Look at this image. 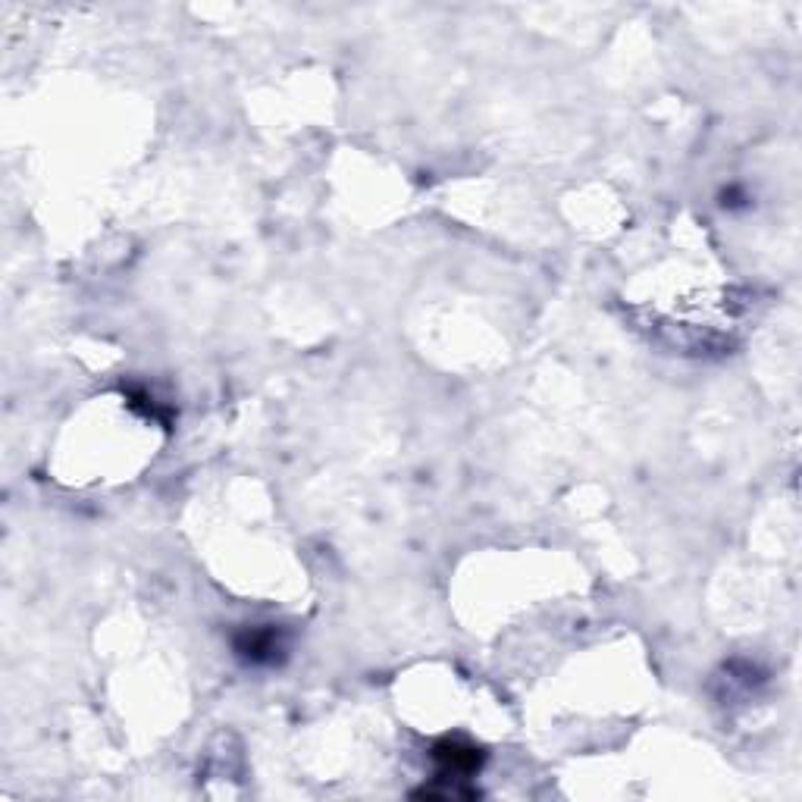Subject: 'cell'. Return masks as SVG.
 I'll use <instances>...</instances> for the list:
<instances>
[{"mask_svg": "<svg viewBox=\"0 0 802 802\" xmlns=\"http://www.w3.org/2000/svg\"><path fill=\"white\" fill-rule=\"evenodd\" d=\"M235 652L251 665H273L282 652V643L273 630H245L239 640H235Z\"/></svg>", "mask_w": 802, "mask_h": 802, "instance_id": "obj_1", "label": "cell"}, {"mask_svg": "<svg viewBox=\"0 0 802 802\" xmlns=\"http://www.w3.org/2000/svg\"><path fill=\"white\" fill-rule=\"evenodd\" d=\"M433 756L442 762L445 774H448V771H452V774H470V771H477V768H480V749L467 746V743H458V740H445V743H439Z\"/></svg>", "mask_w": 802, "mask_h": 802, "instance_id": "obj_2", "label": "cell"}]
</instances>
